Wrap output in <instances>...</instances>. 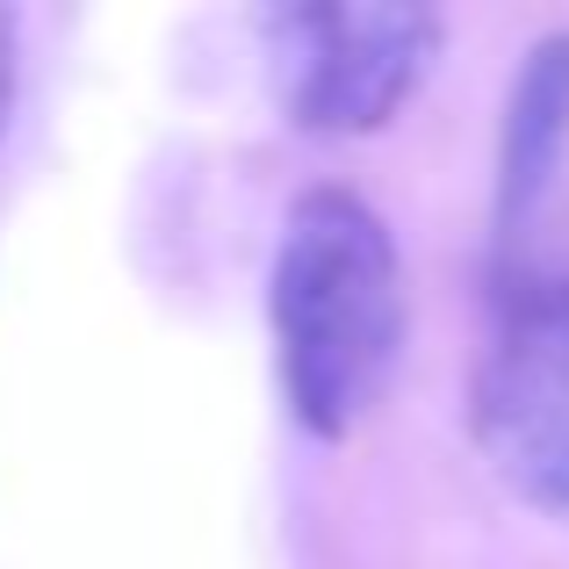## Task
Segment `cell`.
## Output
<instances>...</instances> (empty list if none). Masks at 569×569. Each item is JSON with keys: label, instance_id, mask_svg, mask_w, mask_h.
<instances>
[{"label": "cell", "instance_id": "1", "mask_svg": "<svg viewBox=\"0 0 569 569\" xmlns=\"http://www.w3.org/2000/svg\"><path fill=\"white\" fill-rule=\"evenodd\" d=\"M281 397L296 426L347 440L376 411L403 347V267L397 238L361 194L310 188L289 209L267 281Z\"/></svg>", "mask_w": 569, "mask_h": 569}, {"label": "cell", "instance_id": "2", "mask_svg": "<svg viewBox=\"0 0 569 569\" xmlns=\"http://www.w3.org/2000/svg\"><path fill=\"white\" fill-rule=\"evenodd\" d=\"M476 447L512 498L569 519V274L519 281L476 361Z\"/></svg>", "mask_w": 569, "mask_h": 569}, {"label": "cell", "instance_id": "3", "mask_svg": "<svg viewBox=\"0 0 569 569\" xmlns=\"http://www.w3.org/2000/svg\"><path fill=\"white\" fill-rule=\"evenodd\" d=\"M267 37H274V80L289 123L318 138H361V130H382L432 72L440 14L318 0V8L267 14Z\"/></svg>", "mask_w": 569, "mask_h": 569}, {"label": "cell", "instance_id": "4", "mask_svg": "<svg viewBox=\"0 0 569 569\" xmlns=\"http://www.w3.org/2000/svg\"><path fill=\"white\" fill-rule=\"evenodd\" d=\"M562 144H569V29L533 43V58L512 80V101H505V144H498V223H505V238L548 194V181L562 167Z\"/></svg>", "mask_w": 569, "mask_h": 569}, {"label": "cell", "instance_id": "5", "mask_svg": "<svg viewBox=\"0 0 569 569\" xmlns=\"http://www.w3.org/2000/svg\"><path fill=\"white\" fill-rule=\"evenodd\" d=\"M8 109H14V14L0 8V130H8Z\"/></svg>", "mask_w": 569, "mask_h": 569}]
</instances>
